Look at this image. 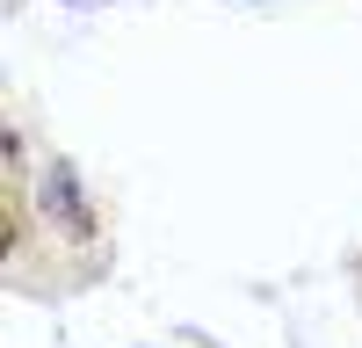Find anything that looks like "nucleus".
<instances>
[{
    "instance_id": "f257e3e1",
    "label": "nucleus",
    "mask_w": 362,
    "mask_h": 348,
    "mask_svg": "<svg viewBox=\"0 0 362 348\" xmlns=\"http://www.w3.org/2000/svg\"><path fill=\"white\" fill-rule=\"evenodd\" d=\"M44 218H58V232H73V240H87V232H95V211H87L80 174H73L66 160L44 167Z\"/></svg>"
}]
</instances>
